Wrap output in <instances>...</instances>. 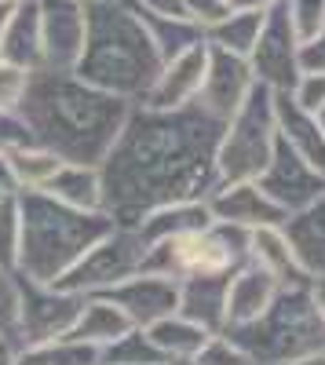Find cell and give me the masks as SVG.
I'll list each match as a JSON object with an SVG mask.
<instances>
[{"instance_id": "47", "label": "cell", "mask_w": 325, "mask_h": 365, "mask_svg": "<svg viewBox=\"0 0 325 365\" xmlns=\"http://www.w3.org/2000/svg\"><path fill=\"white\" fill-rule=\"evenodd\" d=\"M84 4H106V0H84Z\"/></svg>"}, {"instance_id": "17", "label": "cell", "mask_w": 325, "mask_h": 365, "mask_svg": "<svg viewBox=\"0 0 325 365\" xmlns=\"http://www.w3.org/2000/svg\"><path fill=\"white\" fill-rule=\"evenodd\" d=\"M0 58L26 70H44V26L37 0H19L8 15L4 37H0Z\"/></svg>"}, {"instance_id": "21", "label": "cell", "mask_w": 325, "mask_h": 365, "mask_svg": "<svg viewBox=\"0 0 325 365\" xmlns=\"http://www.w3.org/2000/svg\"><path fill=\"white\" fill-rule=\"evenodd\" d=\"M278 132L300 158L325 172V125L318 113H307L289 96H278Z\"/></svg>"}, {"instance_id": "1", "label": "cell", "mask_w": 325, "mask_h": 365, "mask_svg": "<svg viewBox=\"0 0 325 365\" xmlns=\"http://www.w3.org/2000/svg\"><path fill=\"white\" fill-rule=\"evenodd\" d=\"M223 120L197 103L154 110L135 103L121 135L103 158L106 212L117 223H139L150 208L172 201H205L220 182Z\"/></svg>"}, {"instance_id": "46", "label": "cell", "mask_w": 325, "mask_h": 365, "mask_svg": "<svg viewBox=\"0 0 325 365\" xmlns=\"http://www.w3.org/2000/svg\"><path fill=\"white\" fill-rule=\"evenodd\" d=\"M15 4H0V37H4V26H8V15H11Z\"/></svg>"}, {"instance_id": "49", "label": "cell", "mask_w": 325, "mask_h": 365, "mask_svg": "<svg viewBox=\"0 0 325 365\" xmlns=\"http://www.w3.org/2000/svg\"><path fill=\"white\" fill-rule=\"evenodd\" d=\"M321 125H325V110H321Z\"/></svg>"}, {"instance_id": "20", "label": "cell", "mask_w": 325, "mask_h": 365, "mask_svg": "<svg viewBox=\"0 0 325 365\" xmlns=\"http://www.w3.org/2000/svg\"><path fill=\"white\" fill-rule=\"evenodd\" d=\"M55 201H63L81 212H106V187H103V168L99 165H73L66 161L55 172V179L44 187Z\"/></svg>"}, {"instance_id": "8", "label": "cell", "mask_w": 325, "mask_h": 365, "mask_svg": "<svg viewBox=\"0 0 325 365\" xmlns=\"http://www.w3.org/2000/svg\"><path fill=\"white\" fill-rule=\"evenodd\" d=\"M84 299L63 285H48V282H33L19 274V311H15V340L22 347H37V344H55L66 340L81 311Z\"/></svg>"}, {"instance_id": "2", "label": "cell", "mask_w": 325, "mask_h": 365, "mask_svg": "<svg viewBox=\"0 0 325 365\" xmlns=\"http://www.w3.org/2000/svg\"><path fill=\"white\" fill-rule=\"evenodd\" d=\"M33 143L73 165H103L121 135L132 103L88 84L73 70H37L19 106Z\"/></svg>"}, {"instance_id": "14", "label": "cell", "mask_w": 325, "mask_h": 365, "mask_svg": "<svg viewBox=\"0 0 325 365\" xmlns=\"http://www.w3.org/2000/svg\"><path fill=\"white\" fill-rule=\"evenodd\" d=\"M103 296L113 299L132 318V325L150 329L161 318L180 311V278H168V274H158V270H139Z\"/></svg>"}, {"instance_id": "37", "label": "cell", "mask_w": 325, "mask_h": 365, "mask_svg": "<svg viewBox=\"0 0 325 365\" xmlns=\"http://www.w3.org/2000/svg\"><path fill=\"white\" fill-rule=\"evenodd\" d=\"M15 311H19V270L0 267V329L15 332Z\"/></svg>"}, {"instance_id": "36", "label": "cell", "mask_w": 325, "mask_h": 365, "mask_svg": "<svg viewBox=\"0 0 325 365\" xmlns=\"http://www.w3.org/2000/svg\"><path fill=\"white\" fill-rule=\"evenodd\" d=\"M234 11V0H187V19H194L205 34Z\"/></svg>"}, {"instance_id": "33", "label": "cell", "mask_w": 325, "mask_h": 365, "mask_svg": "<svg viewBox=\"0 0 325 365\" xmlns=\"http://www.w3.org/2000/svg\"><path fill=\"white\" fill-rule=\"evenodd\" d=\"M29 81H33V70L0 58V113H19L26 91H29Z\"/></svg>"}, {"instance_id": "11", "label": "cell", "mask_w": 325, "mask_h": 365, "mask_svg": "<svg viewBox=\"0 0 325 365\" xmlns=\"http://www.w3.org/2000/svg\"><path fill=\"white\" fill-rule=\"evenodd\" d=\"M256 84L259 81H256L252 63L245 55H234V51H223V48L209 44V70H205L197 106L227 125V120L242 110V103L256 91Z\"/></svg>"}, {"instance_id": "45", "label": "cell", "mask_w": 325, "mask_h": 365, "mask_svg": "<svg viewBox=\"0 0 325 365\" xmlns=\"http://www.w3.org/2000/svg\"><path fill=\"white\" fill-rule=\"evenodd\" d=\"M285 365H325V351H321V354H307V358H296V361H285Z\"/></svg>"}, {"instance_id": "28", "label": "cell", "mask_w": 325, "mask_h": 365, "mask_svg": "<svg viewBox=\"0 0 325 365\" xmlns=\"http://www.w3.org/2000/svg\"><path fill=\"white\" fill-rule=\"evenodd\" d=\"M8 158H11V165H15V175H19V182H22V190H44L48 182L55 179V172L66 165L63 158L55 154V150H48V146H41V143H33V139L11 146Z\"/></svg>"}, {"instance_id": "16", "label": "cell", "mask_w": 325, "mask_h": 365, "mask_svg": "<svg viewBox=\"0 0 325 365\" xmlns=\"http://www.w3.org/2000/svg\"><path fill=\"white\" fill-rule=\"evenodd\" d=\"M230 278L234 270L180 278V314L209 332H227L230 329Z\"/></svg>"}, {"instance_id": "6", "label": "cell", "mask_w": 325, "mask_h": 365, "mask_svg": "<svg viewBox=\"0 0 325 365\" xmlns=\"http://www.w3.org/2000/svg\"><path fill=\"white\" fill-rule=\"evenodd\" d=\"M278 91L267 84H256V91L242 103L223 135H220V179H259V172L271 165L278 150Z\"/></svg>"}, {"instance_id": "18", "label": "cell", "mask_w": 325, "mask_h": 365, "mask_svg": "<svg viewBox=\"0 0 325 365\" xmlns=\"http://www.w3.org/2000/svg\"><path fill=\"white\" fill-rule=\"evenodd\" d=\"M307 278H325V194L282 223Z\"/></svg>"}, {"instance_id": "34", "label": "cell", "mask_w": 325, "mask_h": 365, "mask_svg": "<svg viewBox=\"0 0 325 365\" xmlns=\"http://www.w3.org/2000/svg\"><path fill=\"white\" fill-rule=\"evenodd\" d=\"M285 11L300 41H311L325 29V0H285Z\"/></svg>"}, {"instance_id": "12", "label": "cell", "mask_w": 325, "mask_h": 365, "mask_svg": "<svg viewBox=\"0 0 325 365\" xmlns=\"http://www.w3.org/2000/svg\"><path fill=\"white\" fill-rule=\"evenodd\" d=\"M44 26V66L77 70L88 44V4L84 0H37Z\"/></svg>"}, {"instance_id": "3", "label": "cell", "mask_w": 325, "mask_h": 365, "mask_svg": "<svg viewBox=\"0 0 325 365\" xmlns=\"http://www.w3.org/2000/svg\"><path fill=\"white\" fill-rule=\"evenodd\" d=\"M161 66L165 58L154 48L132 0L88 4V44L73 70L77 77L135 106L154 88Z\"/></svg>"}, {"instance_id": "7", "label": "cell", "mask_w": 325, "mask_h": 365, "mask_svg": "<svg viewBox=\"0 0 325 365\" xmlns=\"http://www.w3.org/2000/svg\"><path fill=\"white\" fill-rule=\"evenodd\" d=\"M146 237L139 234V227L132 223H117L106 237H99L66 274H63V289L77 292V296H103L113 285H121L125 278L143 270L146 263Z\"/></svg>"}, {"instance_id": "29", "label": "cell", "mask_w": 325, "mask_h": 365, "mask_svg": "<svg viewBox=\"0 0 325 365\" xmlns=\"http://www.w3.org/2000/svg\"><path fill=\"white\" fill-rule=\"evenodd\" d=\"M103 365H172L168 354L154 344L150 329L132 325L121 340L103 347Z\"/></svg>"}, {"instance_id": "35", "label": "cell", "mask_w": 325, "mask_h": 365, "mask_svg": "<svg viewBox=\"0 0 325 365\" xmlns=\"http://www.w3.org/2000/svg\"><path fill=\"white\" fill-rule=\"evenodd\" d=\"M285 96L296 103V106H304L307 113H318V117H321V110H325V73L304 70L300 81L292 84V91H285Z\"/></svg>"}, {"instance_id": "4", "label": "cell", "mask_w": 325, "mask_h": 365, "mask_svg": "<svg viewBox=\"0 0 325 365\" xmlns=\"http://www.w3.org/2000/svg\"><path fill=\"white\" fill-rule=\"evenodd\" d=\"M22 208V256H19V274L33 282L58 285L63 274L106 237L117 220L110 212H81L63 201H55L44 190H22L19 194Z\"/></svg>"}, {"instance_id": "41", "label": "cell", "mask_w": 325, "mask_h": 365, "mask_svg": "<svg viewBox=\"0 0 325 365\" xmlns=\"http://www.w3.org/2000/svg\"><path fill=\"white\" fill-rule=\"evenodd\" d=\"M135 8L154 11V15H183L187 19V0H132Z\"/></svg>"}, {"instance_id": "22", "label": "cell", "mask_w": 325, "mask_h": 365, "mask_svg": "<svg viewBox=\"0 0 325 365\" xmlns=\"http://www.w3.org/2000/svg\"><path fill=\"white\" fill-rule=\"evenodd\" d=\"M212 223V212H209V201H172V205H161V208H150L139 223V234L146 237V245H158V241H168V237H180V234H190V230H201Z\"/></svg>"}, {"instance_id": "5", "label": "cell", "mask_w": 325, "mask_h": 365, "mask_svg": "<svg viewBox=\"0 0 325 365\" xmlns=\"http://www.w3.org/2000/svg\"><path fill=\"white\" fill-rule=\"evenodd\" d=\"M227 332L256 358V365H285L325 351V318L311 296V282L282 285L274 303L256 322Z\"/></svg>"}, {"instance_id": "43", "label": "cell", "mask_w": 325, "mask_h": 365, "mask_svg": "<svg viewBox=\"0 0 325 365\" xmlns=\"http://www.w3.org/2000/svg\"><path fill=\"white\" fill-rule=\"evenodd\" d=\"M238 8H252V11H274L278 4H285V0H234Z\"/></svg>"}, {"instance_id": "23", "label": "cell", "mask_w": 325, "mask_h": 365, "mask_svg": "<svg viewBox=\"0 0 325 365\" xmlns=\"http://www.w3.org/2000/svg\"><path fill=\"white\" fill-rule=\"evenodd\" d=\"M249 263H256V267H263L267 274H274L282 285L311 282L307 274H304V267H300V259H296V252H292L289 234H285L282 223H278V227H259V230H252Z\"/></svg>"}, {"instance_id": "24", "label": "cell", "mask_w": 325, "mask_h": 365, "mask_svg": "<svg viewBox=\"0 0 325 365\" xmlns=\"http://www.w3.org/2000/svg\"><path fill=\"white\" fill-rule=\"evenodd\" d=\"M132 329V318L117 307L113 299H106V296H88L84 299V311H81V318H77V325H73V332L66 340H81V344H88V347H110L113 340H121L125 332Z\"/></svg>"}, {"instance_id": "30", "label": "cell", "mask_w": 325, "mask_h": 365, "mask_svg": "<svg viewBox=\"0 0 325 365\" xmlns=\"http://www.w3.org/2000/svg\"><path fill=\"white\" fill-rule=\"evenodd\" d=\"M15 365H103V351L81 340H55V344L22 347Z\"/></svg>"}, {"instance_id": "31", "label": "cell", "mask_w": 325, "mask_h": 365, "mask_svg": "<svg viewBox=\"0 0 325 365\" xmlns=\"http://www.w3.org/2000/svg\"><path fill=\"white\" fill-rule=\"evenodd\" d=\"M22 256V208L19 197H0V267L19 270Z\"/></svg>"}, {"instance_id": "38", "label": "cell", "mask_w": 325, "mask_h": 365, "mask_svg": "<svg viewBox=\"0 0 325 365\" xmlns=\"http://www.w3.org/2000/svg\"><path fill=\"white\" fill-rule=\"evenodd\" d=\"M29 125L22 120V113H0V150H11L19 143H29Z\"/></svg>"}, {"instance_id": "9", "label": "cell", "mask_w": 325, "mask_h": 365, "mask_svg": "<svg viewBox=\"0 0 325 365\" xmlns=\"http://www.w3.org/2000/svg\"><path fill=\"white\" fill-rule=\"evenodd\" d=\"M304 41L300 34L292 29V19L285 11V4H278L274 11H267V22H263V34L249 55L252 73L259 84H267L271 91L285 96L292 91V84L300 81L304 73Z\"/></svg>"}, {"instance_id": "10", "label": "cell", "mask_w": 325, "mask_h": 365, "mask_svg": "<svg viewBox=\"0 0 325 365\" xmlns=\"http://www.w3.org/2000/svg\"><path fill=\"white\" fill-rule=\"evenodd\" d=\"M259 187L274 197V205L285 216H292V212L314 205L325 194V172L314 168L307 158H300L285 139H278L271 165L259 172Z\"/></svg>"}, {"instance_id": "39", "label": "cell", "mask_w": 325, "mask_h": 365, "mask_svg": "<svg viewBox=\"0 0 325 365\" xmlns=\"http://www.w3.org/2000/svg\"><path fill=\"white\" fill-rule=\"evenodd\" d=\"M304 70H311V73H325V29L318 37H311V41H304Z\"/></svg>"}, {"instance_id": "15", "label": "cell", "mask_w": 325, "mask_h": 365, "mask_svg": "<svg viewBox=\"0 0 325 365\" xmlns=\"http://www.w3.org/2000/svg\"><path fill=\"white\" fill-rule=\"evenodd\" d=\"M205 70H209V41L168 58L161 66L154 88L146 91L143 106H154V110H183L194 106L201 96V84H205Z\"/></svg>"}, {"instance_id": "13", "label": "cell", "mask_w": 325, "mask_h": 365, "mask_svg": "<svg viewBox=\"0 0 325 365\" xmlns=\"http://www.w3.org/2000/svg\"><path fill=\"white\" fill-rule=\"evenodd\" d=\"M205 201H209L212 220L245 227V230L278 227V223L289 220L285 212L274 205V197L259 187V179H220L216 190Z\"/></svg>"}, {"instance_id": "25", "label": "cell", "mask_w": 325, "mask_h": 365, "mask_svg": "<svg viewBox=\"0 0 325 365\" xmlns=\"http://www.w3.org/2000/svg\"><path fill=\"white\" fill-rule=\"evenodd\" d=\"M135 11L146 22V34H150V41L161 51L165 63L209 41V37H205V29L194 19H183V15H154V11H143V8H135Z\"/></svg>"}, {"instance_id": "27", "label": "cell", "mask_w": 325, "mask_h": 365, "mask_svg": "<svg viewBox=\"0 0 325 365\" xmlns=\"http://www.w3.org/2000/svg\"><path fill=\"white\" fill-rule=\"evenodd\" d=\"M263 22H267V11H252V8L234 4V11L223 22H216L205 37H209L212 48H223V51H234V55L249 58L256 41H259V34H263Z\"/></svg>"}, {"instance_id": "26", "label": "cell", "mask_w": 325, "mask_h": 365, "mask_svg": "<svg viewBox=\"0 0 325 365\" xmlns=\"http://www.w3.org/2000/svg\"><path fill=\"white\" fill-rule=\"evenodd\" d=\"M150 336H154V344L168 354L172 365H190L212 332L201 329L197 322H190V318H183L180 311H175V314L161 318L158 325H150Z\"/></svg>"}, {"instance_id": "44", "label": "cell", "mask_w": 325, "mask_h": 365, "mask_svg": "<svg viewBox=\"0 0 325 365\" xmlns=\"http://www.w3.org/2000/svg\"><path fill=\"white\" fill-rule=\"evenodd\" d=\"M311 296H314L318 311H321V318H325V278H311Z\"/></svg>"}, {"instance_id": "42", "label": "cell", "mask_w": 325, "mask_h": 365, "mask_svg": "<svg viewBox=\"0 0 325 365\" xmlns=\"http://www.w3.org/2000/svg\"><path fill=\"white\" fill-rule=\"evenodd\" d=\"M19 351H22V344L15 340V332L0 329V365H15L19 361Z\"/></svg>"}, {"instance_id": "32", "label": "cell", "mask_w": 325, "mask_h": 365, "mask_svg": "<svg viewBox=\"0 0 325 365\" xmlns=\"http://www.w3.org/2000/svg\"><path fill=\"white\" fill-rule=\"evenodd\" d=\"M190 365H256V358L234 340L230 332H212Z\"/></svg>"}, {"instance_id": "48", "label": "cell", "mask_w": 325, "mask_h": 365, "mask_svg": "<svg viewBox=\"0 0 325 365\" xmlns=\"http://www.w3.org/2000/svg\"><path fill=\"white\" fill-rule=\"evenodd\" d=\"M0 4H19V0H0Z\"/></svg>"}, {"instance_id": "19", "label": "cell", "mask_w": 325, "mask_h": 365, "mask_svg": "<svg viewBox=\"0 0 325 365\" xmlns=\"http://www.w3.org/2000/svg\"><path fill=\"white\" fill-rule=\"evenodd\" d=\"M282 292V282L256 263H245L230 278V329L256 322Z\"/></svg>"}, {"instance_id": "40", "label": "cell", "mask_w": 325, "mask_h": 365, "mask_svg": "<svg viewBox=\"0 0 325 365\" xmlns=\"http://www.w3.org/2000/svg\"><path fill=\"white\" fill-rule=\"evenodd\" d=\"M22 194V182L15 175V165L8 158V150H0V197H19Z\"/></svg>"}]
</instances>
